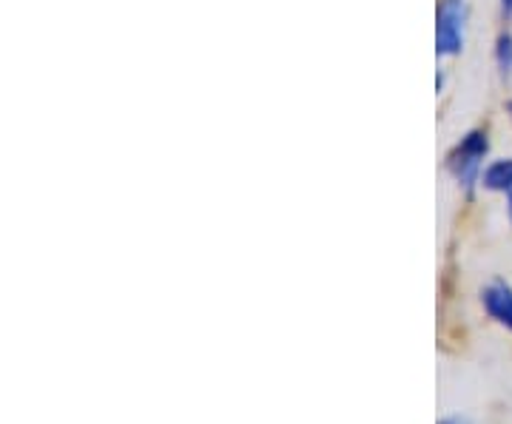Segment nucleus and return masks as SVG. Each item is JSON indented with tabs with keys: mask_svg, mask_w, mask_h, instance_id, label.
<instances>
[{
	"mask_svg": "<svg viewBox=\"0 0 512 424\" xmlns=\"http://www.w3.org/2000/svg\"><path fill=\"white\" fill-rule=\"evenodd\" d=\"M507 111H510V117H512V100H510V103H507Z\"/></svg>",
	"mask_w": 512,
	"mask_h": 424,
	"instance_id": "nucleus-8",
	"label": "nucleus"
},
{
	"mask_svg": "<svg viewBox=\"0 0 512 424\" xmlns=\"http://www.w3.org/2000/svg\"><path fill=\"white\" fill-rule=\"evenodd\" d=\"M487 154H490V134L484 129L467 131L456 146L450 148L447 171L458 183V188H464L467 194H473V188L481 185V171H484Z\"/></svg>",
	"mask_w": 512,
	"mask_h": 424,
	"instance_id": "nucleus-1",
	"label": "nucleus"
},
{
	"mask_svg": "<svg viewBox=\"0 0 512 424\" xmlns=\"http://www.w3.org/2000/svg\"><path fill=\"white\" fill-rule=\"evenodd\" d=\"M501 18L512 20V0H501Z\"/></svg>",
	"mask_w": 512,
	"mask_h": 424,
	"instance_id": "nucleus-6",
	"label": "nucleus"
},
{
	"mask_svg": "<svg viewBox=\"0 0 512 424\" xmlns=\"http://www.w3.org/2000/svg\"><path fill=\"white\" fill-rule=\"evenodd\" d=\"M470 9L467 0H439L436 6V55L456 57L464 52Z\"/></svg>",
	"mask_w": 512,
	"mask_h": 424,
	"instance_id": "nucleus-2",
	"label": "nucleus"
},
{
	"mask_svg": "<svg viewBox=\"0 0 512 424\" xmlns=\"http://www.w3.org/2000/svg\"><path fill=\"white\" fill-rule=\"evenodd\" d=\"M481 185L495 194H510L512 191V157L493 160L490 166L481 171Z\"/></svg>",
	"mask_w": 512,
	"mask_h": 424,
	"instance_id": "nucleus-4",
	"label": "nucleus"
},
{
	"mask_svg": "<svg viewBox=\"0 0 512 424\" xmlns=\"http://www.w3.org/2000/svg\"><path fill=\"white\" fill-rule=\"evenodd\" d=\"M495 66L498 74L510 83L512 80V32H501L495 40Z\"/></svg>",
	"mask_w": 512,
	"mask_h": 424,
	"instance_id": "nucleus-5",
	"label": "nucleus"
},
{
	"mask_svg": "<svg viewBox=\"0 0 512 424\" xmlns=\"http://www.w3.org/2000/svg\"><path fill=\"white\" fill-rule=\"evenodd\" d=\"M481 302L487 308V314L493 316L495 322H501L504 328L512 331V288L507 282H493L484 288L481 294Z\"/></svg>",
	"mask_w": 512,
	"mask_h": 424,
	"instance_id": "nucleus-3",
	"label": "nucleus"
},
{
	"mask_svg": "<svg viewBox=\"0 0 512 424\" xmlns=\"http://www.w3.org/2000/svg\"><path fill=\"white\" fill-rule=\"evenodd\" d=\"M507 214H510V222H512V191L507 194Z\"/></svg>",
	"mask_w": 512,
	"mask_h": 424,
	"instance_id": "nucleus-7",
	"label": "nucleus"
}]
</instances>
